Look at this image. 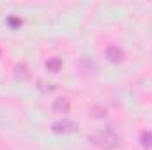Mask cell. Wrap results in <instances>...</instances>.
<instances>
[{
  "mask_svg": "<svg viewBox=\"0 0 152 150\" xmlns=\"http://www.w3.org/2000/svg\"><path fill=\"white\" fill-rule=\"evenodd\" d=\"M88 140H90L94 145H97V147H101V149H106V150L117 149V147L120 145V136L115 133L113 129H110V127L97 131L96 134L88 136Z\"/></svg>",
  "mask_w": 152,
  "mask_h": 150,
  "instance_id": "1",
  "label": "cell"
},
{
  "mask_svg": "<svg viewBox=\"0 0 152 150\" xmlns=\"http://www.w3.org/2000/svg\"><path fill=\"white\" fill-rule=\"evenodd\" d=\"M51 131L55 134H73V133H78V124L75 120H69V118L57 120L51 124Z\"/></svg>",
  "mask_w": 152,
  "mask_h": 150,
  "instance_id": "2",
  "label": "cell"
},
{
  "mask_svg": "<svg viewBox=\"0 0 152 150\" xmlns=\"http://www.w3.org/2000/svg\"><path fill=\"white\" fill-rule=\"evenodd\" d=\"M104 55H106V60L112 62V64H120V62L124 60V57H126L124 50L118 48V46H115V44H112V46L106 48V53H104Z\"/></svg>",
  "mask_w": 152,
  "mask_h": 150,
  "instance_id": "3",
  "label": "cell"
},
{
  "mask_svg": "<svg viewBox=\"0 0 152 150\" xmlns=\"http://www.w3.org/2000/svg\"><path fill=\"white\" fill-rule=\"evenodd\" d=\"M51 111L55 113V115H66V113H69L71 111V103H69V99H67V97H58V99H55L53 104H51Z\"/></svg>",
  "mask_w": 152,
  "mask_h": 150,
  "instance_id": "4",
  "label": "cell"
},
{
  "mask_svg": "<svg viewBox=\"0 0 152 150\" xmlns=\"http://www.w3.org/2000/svg\"><path fill=\"white\" fill-rule=\"evenodd\" d=\"M62 66H64V62H62V58H58V57H51V58H48L46 64H44L46 71H50V73H58V71L62 69Z\"/></svg>",
  "mask_w": 152,
  "mask_h": 150,
  "instance_id": "5",
  "label": "cell"
},
{
  "mask_svg": "<svg viewBox=\"0 0 152 150\" xmlns=\"http://www.w3.org/2000/svg\"><path fill=\"white\" fill-rule=\"evenodd\" d=\"M140 145L143 149H152V131H143L140 134Z\"/></svg>",
  "mask_w": 152,
  "mask_h": 150,
  "instance_id": "6",
  "label": "cell"
},
{
  "mask_svg": "<svg viewBox=\"0 0 152 150\" xmlns=\"http://www.w3.org/2000/svg\"><path fill=\"white\" fill-rule=\"evenodd\" d=\"M7 23L11 25V28H18L21 25V20L20 18H7Z\"/></svg>",
  "mask_w": 152,
  "mask_h": 150,
  "instance_id": "7",
  "label": "cell"
}]
</instances>
